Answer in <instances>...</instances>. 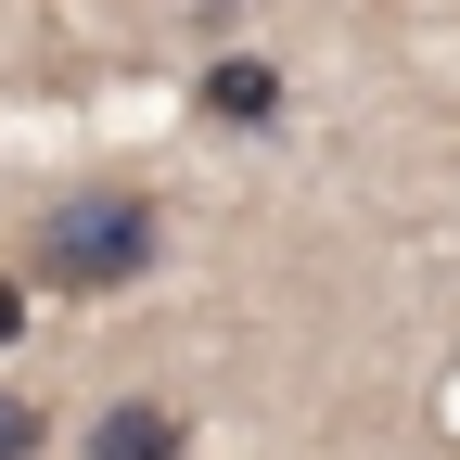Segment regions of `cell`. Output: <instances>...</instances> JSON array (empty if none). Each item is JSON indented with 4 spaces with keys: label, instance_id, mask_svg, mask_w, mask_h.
<instances>
[{
    "label": "cell",
    "instance_id": "1",
    "mask_svg": "<svg viewBox=\"0 0 460 460\" xmlns=\"http://www.w3.org/2000/svg\"><path fill=\"white\" fill-rule=\"evenodd\" d=\"M166 256V205L141 180H77V192H51L39 230H26V281L39 295H128V281H154Z\"/></svg>",
    "mask_w": 460,
    "mask_h": 460
},
{
    "label": "cell",
    "instance_id": "2",
    "mask_svg": "<svg viewBox=\"0 0 460 460\" xmlns=\"http://www.w3.org/2000/svg\"><path fill=\"white\" fill-rule=\"evenodd\" d=\"M192 102L217 115V128H269V115H281V65H256V51H217V65L192 77Z\"/></svg>",
    "mask_w": 460,
    "mask_h": 460
},
{
    "label": "cell",
    "instance_id": "3",
    "mask_svg": "<svg viewBox=\"0 0 460 460\" xmlns=\"http://www.w3.org/2000/svg\"><path fill=\"white\" fill-rule=\"evenodd\" d=\"M180 447H192V422L166 410V396H115L90 422V460H180Z\"/></svg>",
    "mask_w": 460,
    "mask_h": 460
},
{
    "label": "cell",
    "instance_id": "4",
    "mask_svg": "<svg viewBox=\"0 0 460 460\" xmlns=\"http://www.w3.org/2000/svg\"><path fill=\"white\" fill-rule=\"evenodd\" d=\"M39 435H51V410H39V396H13V384H0V460H39Z\"/></svg>",
    "mask_w": 460,
    "mask_h": 460
},
{
    "label": "cell",
    "instance_id": "5",
    "mask_svg": "<svg viewBox=\"0 0 460 460\" xmlns=\"http://www.w3.org/2000/svg\"><path fill=\"white\" fill-rule=\"evenodd\" d=\"M13 332H26V281L0 269V345H13Z\"/></svg>",
    "mask_w": 460,
    "mask_h": 460
}]
</instances>
